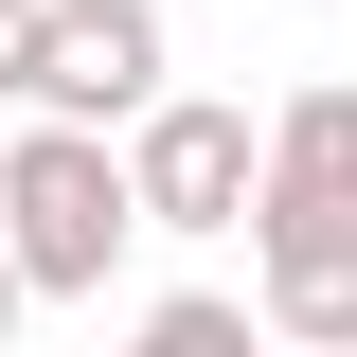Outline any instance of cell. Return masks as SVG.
<instances>
[{
  "label": "cell",
  "mask_w": 357,
  "mask_h": 357,
  "mask_svg": "<svg viewBox=\"0 0 357 357\" xmlns=\"http://www.w3.org/2000/svg\"><path fill=\"white\" fill-rule=\"evenodd\" d=\"M0 250L36 304H107L143 250V197H126V126H72V107H18L0 143Z\"/></svg>",
  "instance_id": "1"
},
{
  "label": "cell",
  "mask_w": 357,
  "mask_h": 357,
  "mask_svg": "<svg viewBox=\"0 0 357 357\" xmlns=\"http://www.w3.org/2000/svg\"><path fill=\"white\" fill-rule=\"evenodd\" d=\"M250 161H268V126H250V107H215V89H143V107H126V197H143L161 250L250 232Z\"/></svg>",
  "instance_id": "2"
},
{
  "label": "cell",
  "mask_w": 357,
  "mask_h": 357,
  "mask_svg": "<svg viewBox=\"0 0 357 357\" xmlns=\"http://www.w3.org/2000/svg\"><path fill=\"white\" fill-rule=\"evenodd\" d=\"M36 18H54V0H0V107L36 89Z\"/></svg>",
  "instance_id": "7"
},
{
  "label": "cell",
  "mask_w": 357,
  "mask_h": 357,
  "mask_svg": "<svg viewBox=\"0 0 357 357\" xmlns=\"http://www.w3.org/2000/svg\"><path fill=\"white\" fill-rule=\"evenodd\" d=\"M161 0H54L36 18V89H18V107H72V126H126L143 89H161Z\"/></svg>",
  "instance_id": "4"
},
{
  "label": "cell",
  "mask_w": 357,
  "mask_h": 357,
  "mask_svg": "<svg viewBox=\"0 0 357 357\" xmlns=\"http://www.w3.org/2000/svg\"><path fill=\"white\" fill-rule=\"evenodd\" d=\"M250 321L357 357V197H250Z\"/></svg>",
  "instance_id": "3"
},
{
  "label": "cell",
  "mask_w": 357,
  "mask_h": 357,
  "mask_svg": "<svg viewBox=\"0 0 357 357\" xmlns=\"http://www.w3.org/2000/svg\"><path fill=\"white\" fill-rule=\"evenodd\" d=\"M250 197H357V72H321V89H286V107H268Z\"/></svg>",
  "instance_id": "5"
},
{
  "label": "cell",
  "mask_w": 357,
  "mask_h": 357,
  "mask_svg": "<svg viewBox=\"0 0 357 357\" xmlns=\"http://www.w3.org/2000/svg\"><path fill=\"white\" fill-rule=\"evenodd\" d=\"M126 340L143 357H250V304L232 286H161V304H126Z\"/></svg>",
  "instance_id": "6"
},
{
  "label": "cell",
  "mask_w": 357,
  "mask_h": 357,
  "mask_svg": "<svg viewBox=\"0 0 357 357\" xmlns=\"http://www.w3.org/2000/svg\"><path fill=\"white\" fill-rule=\"evenodd\" d=\"M18 321H36V286H18V250H0V340H18Z\"/></svg>",
  "instance_id": "8"
}]
</instances>
